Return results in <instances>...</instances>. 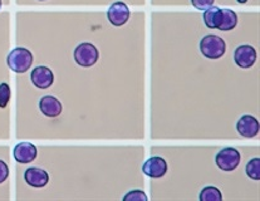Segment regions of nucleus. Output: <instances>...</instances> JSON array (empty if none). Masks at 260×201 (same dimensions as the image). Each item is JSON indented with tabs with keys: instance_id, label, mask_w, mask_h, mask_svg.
I'll list each match as a JSON object with an SVG mask.
<instances>
[{
	"instance_id": "nucleus-8",
	"label": "nucleus",
	"mask_w": 260,
	"mask_h": 201,
	"mask_svg": "<svg viewBox=\"0 0 260 201\" xmlns=\"http://www.w3.org/2000/svg\"><path fill=\"white\" fill-rule=\"evenodd\" d=\"M31 83L39 89H47L54 83V75H53L52 70L48 67H37L31 71L30 75Z\"/></svg>"
},
{
	"instance_id": "nucleus-16",
	"label": "nucleus",
	"mask_w": 260,
	"mask_h": 201,
	"mask_svg": "<svg viewBox=\"0 0 260 201\" xmlns=\"http://www.w3.org/2000/svg\"><path fill=\"white\" fill-rule=\"evenodd\" d=\"M246 175H248L250 179L258 181L260 179V158H253L248 162L245 168Z\"/></svg>"
},
{
	"instance_id": "nucleus-5",
	"label": "nucleus",
	"mask_w": 260,
	"mask_h": 201,
	"mask_svg": "<svg viewBox=\"0 0 260 201\" xmlns=\"http://www.w3.org/2000/svg\"><path fill=\"white\" fill-rule=\"evenodd\" d=\"M129 14V8L126 3L116 2L108 8L107 19L112 25L122 26L128 22Z\"/></svg>"
},
{
	"instance_id": "nucleus-2",
	"label": "nucleus",
	"mask_w": 260,
	"mask_h": 201,
	"mask_svg": "<svg viewBox=\"0 0 260 201\" xmlns=\"http://www.w3.org/2000/svg\"><path fill=\"white\" fill-rule=\"evenodd\" d=\"M200 52L208 59H220L226 52V43L219 36L209 34L200 41Z\"/></svg>"
},
{
	"instance_id": "nucleus-20",
	"label": "nucleus",
	"mask_w": 260,
	"mask_h": 201,
	"mask_svg": "<svg viewBox=\"0 0 260 201\" xmlns=\"http://www.w3.org/2000/svg\"><path fill=\"white\" fill-rule=\"evenodd\" d=\"M8 176H9V168L4 161L0 160V184L4 182L8 179Z\"/></svg>"
},
{
	"instance_id": "nucleus-14",
	"label": "nucleus",
	"mask_w": 260,
	"mask_h": 201,
	"mask_svg": "<svg viewBox=\"0 0 260 201\" xmlns=\"http://www.w3.org/2000/svg\"><path fill=\"white\" fill-rule=\"evenodd\" d=\"M238 24V15L232 9H222V20L219 26V30L229 31L233 30Z\"/></svg>"
},
{
	"instance_id": "nucleus-7",
	"label": "nucleus",
	"mask_w": 260,
	"mask_h": 201,
	"mask_svg": "<svg viewBox=\"0 0 260 201\" xmlns=\"http://www.w3.org/2000/svg\"><path fill=\"white\" fill-rule=\"evenodd\" d=\"M237 131L245 139H253L259 133V121L250 115H244L237 122Z\"/></svg>"
},
{
	"instance_id": "nucleus-15",
	"label": "nucleus",
	"mask_w": 260,
	"mask_h": 201,
	"mask_svg": "<svg viewBox=\"0 0 260 201\" xmlns=\"http://www.w3.org/2000/svg\"><path fill=\"white\" fill-rule=\"evenodd\" d=\"M199 199H200V201H221L222 195L217 187L206 186L201 190Z\"/></svg>"
},
{
	"instance_id": "nucleus-4",
	"label": "nucleus",
	"mask_w": 260,
	"mask_h": 201,
	"mask_svg": "<svg viewBox=\"0 0 260 201\" xmlns=\"http://www.w3.org/2000/svg\"><path fill=\"white\" fill-rule=\"evenodd\" d=\"M240 153L233 147H225L216 153L215 162L222 171H234L240 163Z\"/></svg>"
},
{
	"instance_id": "nucleus-11",
	"label": "nucleus",
	"mask_w": 260,
	"mask_h": 201,
	"mask_svg": "<svg viewBox=\"0 0 260 201\" xmlns=\"http://www.w3.org/2000/svg\"><path fill=\"white\" fill-rule=\"evenodd\" d=\"M24 180L31 187L41 189V187H44L49 182V175H48L47 171L43 170V169L29 168L24 173Z\"/></svg>"
},
{
	"instance_id": "nucleus-17",
	"label": "nucleus",
	"mask_w": 260,
	"mask_h": 201,
	"mask_svg": "<svg viewBox=\"0 0 260 201\" xmlns=\"http://www.w3.org/2000/svg\"><path fill=\"white\" fill-rule=\"evenodd\" d=\"M10 97H12V91L8 83L0 84V107L5 108L9 103Z\"/></svg>"
},
{
	"instance_id": "nucleus-12",
	"label": "nucleus",
	"mask_w": 260,
	"mask_h": 201,
	"mask_svg": "<svg viewBox=\"0 0 260 201\" xmlns=\"http://www.w3.org/2000/svg\"><path fill=\"white\" fill-rule=\"evenodd\" d=\"M39 108L47 117L55 118L62 113L63 106L59 99L53 96H44L39 100Z\"/></svg>"
},
{
	"instance_id": "nucleus-21",
	"label": "nucleus",
	"mask_w": 260,
	"mask_h": 201,
	"mask_svg": "<svg viewBox=\"0 0 260 201\" xmlns=\"http://www.w3.org/2000/svg\"><path fill=\"white\" fill-rule=\"evenodd\" d=\"M248 0H238V3H240V4H243V3H246Z\"/></svg>"
},
{
	"instance_id": "nucleus-22",
	"label": "nucleus",
	"mask_w": 260,
	"mask_h": 201,
	"mask_svg": "<svg viewBox=\"0 0 260 201\" xmlns=\"http://www.w3.org/2000/svg\"><path fill=\"white\" fill-rule=\"evenodd\" d=\"M0 9H2V0H0Z\"/></svg>"
},
{
	"instance_id": "nucleus-23",
	"label": "nucleus",
	"mask_w": 260,
	"mask_h": 201,
	"mask_svg": "<svg viewBox=\"0 0 260 201\" xmlns=\"http://www.w3.org/2000/svg\"><path fill=\"white\" fill-rule=\"evenodd\" d=\"M39 2H44V0H39Z\"/></svg>"
},
{
	"instance_id": "nucleus-19",
	"label": "nucleus",
	"mask_w": 260,
	"mask_h": 201,
	"mask_svg": "<svg viewBox=\"0 0 260 201\" xmlns=\"http://www.w3.org/2000/svg\"><path fill=\"white\" fill-rule=\"evenodd\" d=\"M215 0H191L193 7L199 10H205L214 4Z\"/></svg>"
},
{
	"instance_id": "nucleus-13",
	"label": "nucleus",
	"mask_w": 260,
	"mask_h": 201,
	"mask_svg": "<svg viewBox=\"0 0 260 201\" xmlns=\"http://www.w3.org/2000/svg\"><path fill=\"white\" fill-rule=\"evenodd\" d=\"M203 18L204 23H205V25L209 29H219L222 20V9H220L219 7L211 5L210 8L204 10Z\"/></svg>"
},
{
	"instance_id": "nucleus-1",
	"label": "nucleus",
	"mask_w": 260,
	"mask_h": 201,
	"mask_svg": "<svg viewBox=\"0 0 260 201\" xmlns=\"http://www.w3.org/2000/svg\"><path fill=\"white\" fill-rule=\"evenodd\" d=\"M8 67L15 73H25L33 64V54L30 50L23 47L14 48L7 57Z\"/></svg>"
},
{
	"instance_id": "nucleus-3",
	"label": "nucleus",
	"mask_w": 260,
	"mask_h": 201,
	"mask_svg": "<svg viewBox=\"0 0 260 201\" xmlns=\"http://www.w3.org/2000/svg\"><path fill=\"white\" fill-rule=\"evenodd\" d=\"M74 60L83 68H89L97 63L100 53L92 43H81L74 49Z\"/></svg>"
},
{
	"instance_id": "nucleus-9",
	"label": "nucleus",
	"mask_w": 260,
	"mask_h": 201,
	"mask_svg": "<svg viewBox=\"0 0 260 201\" xmlns=\"http://www.w3.org/2000/svg\"><path fill=\"white\" fill-rule=\"evenodd\" d=\"M142 171L145 175L152 177V179H160L167 173V162L162 157L153 156L143 163Z\"/></svg>"
},
{
	"instance_id": "nucleus-18",
	"label": "nucleus",
	"mask_w": 260,
	"mask_h": 201,
	"mask_svg": "<svg viewBox=\"0 0 260 201\" xmlns=\"http://www.w3.org/2000/svg\"><path fill=\"white\" fill-rule=\"evenodd\" d=\"M124 201H147L148 197L141 190H132L123 196Z\"/></svg>"
},
{
	"instance_id": "nucleus-10",
	"label": "nucleus",
	"mask_w": 260,
	"mask_h": 201,
	"mask_svg": "<svg viewBox=\"0 0 260 201\" xmlns=\"http://www.w3.org/2000/svg\"><path fill=\"white\" fill-rule=\"evenodd\" d=\"M37 147L30 142H20L14 147V158L19 163H30L37 158Z\"/></svg>"
},
{
	"instance_id": "nucleus-6",
	"label": "nucleus",
	"mask_w": 260,
	"mask_h": 201,
	"mask_svg": "<svg viewBox=\"0 0 260 201\" xmlns=\"http://www.w3.org/2000/svg\"><path fill=\"white\" fill-rule=\"evenodd\" d=\"M234 62L238 67L250 68L255 64L256 62V50L254 47L244 44V46L238 47L234 52Z\"/></svg>"
}]
</instances>
